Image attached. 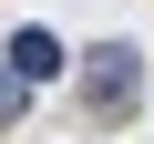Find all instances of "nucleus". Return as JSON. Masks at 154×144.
I'll return each mask as SVG.
<instances>
[{
  "mask_svg": "<svg viewBox=\"0 0 154 144\" xmlns=\"http://www.w3.org/2000/svg\"><path fill=\"white\" fill-rule=\"evenodd\" d=\"M72 103H82L93 124H134L144 113V52L113 31V41H82V62H72Z\"/></svg>",
  "mask_w": 154,
  "mask_h": 144,
  "instance_id": "f257e3e1",
  "label": "nucleus"
},
{
  "mask_svg": "<svg viewBox=\"0 0 154 144\" xmlns=\"http://www.w3.org/2000/svg\"><path fill=\"white\" fill-rule=\"evenodd\" d=\"M0 62H11V72H21V83H62V72H72V62H82V52H72L62 31H41V21H21L11 41H0Z\"/></svg>",
  "mask_w": 154,
  "mask_h": 144,
  "instance_id": "f03ea898",
  "label": "nucleus"
},
{
  "mask_svg": "<svg viewBox=\"0 0 154 144\" xmlns=\"http://www.w3.org/2000/svg\"><path fill=\"white\" fill-rule=\"evenodd\" d=\"M31 103H41V83H21V72L0 62V134H11V124H31Z\"/></svg>",
  "mask_w": 154,
  "mask_h": 144,
  "instance_id": "7ed1b4c3",
  "label": "nucleus"
}]
</instances>
